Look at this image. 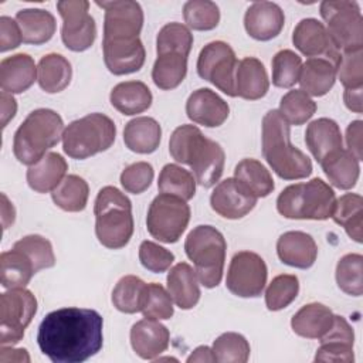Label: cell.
I'll use <instances>...</instances> for the list:
<instances>
[{"label": "cell", "mask_w": 363, "mask_h": 363, "mask_svg": "<svg viewBox=\"0 0 363 363\" xmlns=\"http://www.w3.org/2000/svg\"><path fill=\"white\" fill-rule=\"evenodd\" d=\"M102 328L95 309L61 308L41 320L37 343L52 363H82L102 349Z\"/></svg>", "instance_id": "obj_1"}, {"label": "cell", "mask_w": 363, "mask_h": 363, "mask_svg": "<svg viewBox=\"0 0 363 363\" xmlns=\"http://www.w3.org/2000/svg\"><path fill=\"white\" fill-rule=\"evenodd\" d=\"M169 152L177 163L190 166L196 183L203 187L214 186L223 174L225 163L223 147L194 125H182L173 130Z\"/></svg>", "instance_id": "obj_2"}, {"label": "cell", "mask_w": 363, "mask_h": 363, "mask_svg": "<svg viewBox=\"0 0 363 363\" xmlns=\"http://www.w3.org/2000/svg\"><path fill=\"white\" fill-rule=\"evenodd\" d=\"M262 155L284 180H299L312 173L311 159L291 143V125L278 109L268 111L262 118Z\"/></svg>", "instance_id": "obj_3"}, {"label": "cell", "mask_w": 363, "mask_h": 363, "mask_svg": "<svg viewBox=\"0 0 363 363\" xmlns=\"http://www.w3.org/2000/svg\"><path fill=\"white\" fill-rule=\"evenodd\" d=\"M64 130L62 118L55 111L48 108L31 111L14 133L16 159L27 166L35 164L47 155V150L58 145Z\"/></svg>", "instance_id": "obj_4"}, {"label": "cell", "mask_w": 363, "mask_h": 363, "mask_svg": "<svg viewBox=\"0 0 363 363\" xmlns=\"http://www.w3.org/2000/svg\"><path fill=\"white\" fill-rule=\"evenodd\" d=\"M95 234L98 241L111 250L123 248L133 234L132 203L125 193L113 186L98 191L94 204Z\"/></svg>", "instance_id": "obj_5"}, {"label": "cell", "mask_w": 363, "mask_h": 363, "mask_svg": "<svg viewBox=\"0 0 363 363\" xmlns=\"http://www.w3.org/2000/svg\"><path fill=\"white\" fill-rule=\"evenodd\" d=\"M336 203L333 189L319 177L285 187L277 199V210L291 220H328Z\"/></svg>", "instance_id": "obj_6"}, {"label": "cell", "mask_w": 363, "mask_h": 363, "mask_svg": "<svg viewBox=\"0 0 363 363\" xmlns=\"http://www.w3.org/2000/svg\"><path fill=\"white\" fill-rule=\"evenodd\" d=\"M184 251L194 264L199 282L206 288H216L223 278L227 242L213 225H197L186 237Z\"/></svg>", "instance_id": "obj_7"}, {"label": "cell", "mask_w": 363, "mask_h": 363, "mask_svg": "<svg viewBox=\"0 0 363 363\" xmlns=\"http://www.w3.org/2000/svg\"><path fill=\"white\" fill-rule=\"evenodd\" d=\"M116 136L113 121L99 112L72 121L64 130L62 149L72 159L84 160L108 150Z\"/></svg>", "instance_id": "obj_8"}, {"label": "cell", "mask_w": 363, "mask_h": 363, "mask_svg": "<svg viewBox=\"0 0 363 363\" xmlns=\"http://www.w3.org/2000/svg\"><path fill=\"white\" fill-rule=\"evenodd\" d=\"M320 16L339 52L363 50V17L356 1L325 0L320 3Z\"/></svg>", "instance_id": "obj_9"}, {"label": "cell", "mask_w": 363, "mask_h": 363, "mask_svg": "<svg viewBox=\"0 0 363 363\" xmlns=\"http://www.w3.org/2000/svg\"><path fill=\"white\" fill-rule=\"evenodd\" d=\"M190 221V207L182 197L160 193L153 199L146 216L149 234L160 242H177Z\"/></svg>", "instance_id": "obj_10"}, {"label": "cell", "mask_w": 363, "mask_h": 363, "mask_svg": "<svg viewBox=\"0 0 363 363\" xmlns=\"http://www.w3.org/2000/svg\"><path fill=\"white\" fill-rule=\"evenodd\" d=\"M37 312V299L26 288H13L0 295V345H16Z\"/></svg>", "instance_id": "obj_11"}, {"label": "cell", "mask_w": 363, "mask_h": 363, "mask_svg": "<svg viewBox=\"0 0 363 363\" xmlns=\"http://www.w3.org/2000/svg\"><path fill=\"white\" fill-rule=\"evenodd\" d=\"M238 61L234 50L224 41L204 45L197 58V74L228 96H235V69Z\"/></svg>", "instance_id": "obj_12"}, {"label": "cell", "mask_w": 363, "mask_h": 363, "mask_svg": "<svg viewBox=\"0 0 363 363\" xmlns=\"http://www.w3.org/2000/svg\"><path fill=\"white\" fill-rule=\"evenodd\" d=\"M268 269L265 261L252 251L234 254L227 271V289L241 298H257L267 284Z\"/></svg>", "instance_id": "obj_13"}, {"label": "cell", "mask_w": 363, "mask_h": 363, "mask_svg": "<svg viewBox=\"0 0 363 363\" xmlns=\"http://www.w3.org/2000/svg\"><path fill=\"white\" fill-rule=\"evenodd\" d=\"M57 10L62 18L61 38L64 45L75 52L88 50L96 38V24L89 11V1H58Z\"/></svg>", "instance_id": "obj_14"}, {"label": "cell", "mask_w": 363, "mask_h": 363, "mask_svg": "<svg viewBox=\"0 0 363 363\" xmlns=\"http://www.w3.org/2000/svg\"><path fill=\"white\" fill-rule=\"evenodd\" d=\"M105 10L104 40L136 38L143 27V10L133 0L96 1Z\"/></svg>", "instance_id": "obj_15"}, {"label": "cell", "mask_w": 363, "mask_h": 363, "mask_svg": "<svg viewBox=\"0 0 363 363\" xmlns=\"http://www.w3.org/2000/svg\"><path fill=\"white\" fill-rule=\"evenodd\" d=\"M210 204L218 216L237 220L247 216L255 207L257 197L235 177H228L214 187Z\"/></svg>", "instance_id": "obj_16"}, {"label": "cell", "mask_w": 363, "mask_h": 363, "mask_svg": "<svg viewBox=\"0 0 363 363\" xmlns=\"http://www.w3.org/2000/svg\"><path fill=\"white\" fill-rule=\"evenodd\" d=\"M292 43L309 58H328L336 65L339 62L340 52L333 45L326 27L316 18H302L294 28Z\"/></svg>", "instance_id": "obj_17"}, {"label": "cell", "mask_w": 363, "mask_h": 363, "mask_svg": "<svg viewBox=\"0 0 363 363\" xmlns=\"http://www.w3.org/2000/svg\"><path fill=\"white\" fill-rule=\"evenodd\" d=\"M104 61L113 75H126L139 71L146 60V51L139 37L102 40Z\"/></svg>", "instance_id": "obj_18"}, {"label": "cell", "mask_w": 363, "mask_h": 363, "mask_svg": "<svg viewBox=\"0 0 363 363\" xmlns=\"http://www.w3.org/2000/svg\"><path fill=\"white\" fill-rule=\"evenodd\" d=\"M186 113L187 118L197 125L217 128L228 118L230 106L214 91L208 88H199L187 98Z\"/></svg>", "instance_id": "obj_19"}, {"label": "cell", "mask_w": 363, "mask_h": 363, "mask_svg": "<svg viewBox=\"0 0 363 363\" xmlns=\"http://www.w3.org/2000/svg\"><path fill=\"white\" fill-rule=\"evenodd\" d=\"M320 346L316 350L315 362L350 363L354 360L353 342L354 333L352 326L343 316L335 315L333 325L329 332L322 336Z\"/></svg>", "instance_id": "obj_20"}, {"label": "cell", "mask_w": 363, "mask_h": 363, "mask_svg": "<svg viewBox=\"0 0 363 363\" xmlns=\"http://www.w3.org/2000/svg\"><path fill=\"white\" fill-rule=\"evenodd\" d=\"M284 23L282 9L272 1H255L247 9L244 16L245 31L258 41L275 38L282 31Z\"/></svg>", "instance_id": "obj_21"}, {"label": "cell", "mask_w": 363, "mask_h": 363, "mask_svg": "<svg viewBox=\"0 0 363 363\" xmlns=\"http://www.w3.org/2000/svg\"><path fill=\"white\" fill-rule=\"evenodd\" d=\"M169 329L156 319H142L130 328V345L145 360H155L169 347Z\"/></svg>", "instance_id": "obj_22"}, {"label": "cell", "mask_w": 363, "mask_h": 363, "mask_svg": "<svg viewBox=\"0 0 363 363\" xmlns=\"http://www.w3.org/2000/svg\"><path fill=\"white\" fill-rule=\"evenodd\" d=\"M277 254L284 264L308 269L316 261L318 245L315 240L303 231H286L277 241Z\"/></svg>", "instance_id": "obj_23"}, {"label": "cell", "mask_w": 363, "mask_h": 363, "mask_svg": "<svg viewBox=\"0 0 363 363\" xmlns=\"http://www.w3.org/2000/svg\"><path fill=\"white\" fill-rule=\"evenodd\" d=\"M37 67L28 54L18 52L0 62V88L9 94H21L35 81Z\"/></svg>", "instance_id": "obj_24"}, {"label": "cell", "mask_w": 363, "mask_h": 363, "mask_svg": "<svg viewBox=\"0 0 363 363\" xmlns=\"http://www.w3.org/2000/svg\"><path fill=\"white\" fill-rule=\"evenodd\" d=\"M305 143L316 162L320 163L325 157L343 147L340 128L333 119H315L306 128Z\"/></svg>", "instance_id": "obj_25"}, {"label": "cell", "mask_w": 363, "mask_h": 363, "mask_svg": "<svg viewBox=\"0 0 363 363\" xmlns=\"http://www.w3.org/2000/svg\"><path fill=\"white\" fill-rule=\"evenodd\" d=\"M269 79L264 64L255 57H245L238 61L235 69V96L257 101L267 95Z\"/></svg>", "instance_id": "obj_26"}, {"label": "cell", "mask_w": 363, "mask_h": 363, "mask_svg": "<svg viewBox=\"0 0 363 363\" xmlns=\"http://www.w3.org/2000/svg\"><path fill=\"white\" fill-rule=\"evenodd\" d=\"M167 292L180 309H191L200 299L196 271L187 262H179L167 274Z\"/></svg>", "instance_id": "obj_27"}, {"label": "cell", "mask_w": 363, "mask_h": 363, "mask_svg": "<svg viewBox=\"0 0 363 363\" xmlns=\"http://www.w3.org/2000/svg\"><path fill=\"white\" fill-rule=\"evenodd\" d=\"M333 312L319 302L302 306L291 319L292 330L306 339H320L333 325Z\"/></svg>", "instance_id": "obj_28"}, {"label": "cell", "mask_w": 363, "mask_h": 363, "mask_svg": "<svg viewBox=\"0 0 363 363\" xmlns=\"http://www.w3.org/2000/svg\"><path fill=\"white\" fill-rule=\"evenodd\" d=\"M67 160L55 152L47 153L27 170V183L37 193L52 191L67 176Z\"/></svg>", "instance_id": "obj_29"}, {"label": "cell", "mask_w": 363, "mask_h": 363, "mask_svg": "<svg viewBox=\"0 0 363 363\" xmlns=\"http://www.w3.org/2000/svg\"><path fill=\"white\" fill-rule=\"evenodd\" d=\"M336 64L328 58H308L302 64L299 84L309 96H323L336 81Z\"/></svg>", "instance_id": "obj_30"}, {"label": "cell", "mask_w": 363, "mask_h": 363, "mask_svg": "<svg viewBox=\"0 0 363 363\" xmlns=\"http://www.w3.org/2000/svg\"><path fill=\"white\" fill-rule=\"evenodd\" d=\"M162 139V128L159 122L150 116H138L129 121L123 129V142L126 147L135 153H153Z\"/></svg>", "instance_id": "obj_31"}, {"label": "cell", "mask_w": 363, "mask_h": 363, "mask_svg": "<svg viewBox=\"0 0 363 363\" xmlns=\"http://www.w3.org/2000/svg\"><path fill=\"white\" fill-rule=\"evenodd\" d=\"M16 21L21 30L23 43L40 45L50 41L55 33V17L43 9H24L17 11Z\"/></svg>", "instance_id": "obj_32"}, {"label": "cell", "mask_w": 363, "mask_h": 363, "mask_svg": "<svg viewBox=\"0 0 363 363\" xmlns=\"http://www.w3.org/2000/svg\"><path fill=\"white\" fill-rule=\"evenodd\" d=\"M152 92L142 81H125L115 85L109 101L112 106L123 115L142 113L152 105Z\"/></svg>", "instance_id": "obj_33"}, {"label": "cell", "mask_w": 363, "mask_h": 363, "mask_svg": "<svg viewBox=\"0 0 363 363\" xmlns=\"http://www.w3.org/2000/svg\"><path fill=\"white\" fill-rule=\"evenodd\" d=\"M329 182L342 190L356 186L360 174L359 160L345 147L333 152L319 163Z\"/></svg>", "instance_id": "obj_34"}, {"label": "cell", "mask_w": 363, "mask_h": 363, "mask_svg": "<svg viewBox=\"0 0 363 363\" xmlns=\"http://www.w3.org/2000/svg\"><path fill=\"white\" fill-rule=\"evenodd\" d=\"M37 269L33 261L18 248H11L0 255V281L3 288H26Z\"/></svg>", "instance_id": "obj_35"}, {"label": "cell", "mask_w": 363, "mask_h": 363, "mask_svg": "<svg viewBox=\"0 0 363 363\" xmlns=\"http://www.w3.org/2000/svg\"><path fill=\"white\" fill-rule=\"evenodd\" d=\"M72 77V68L69 61L55 52H50L41 57L37 65V81L43 91L48 94H57L64 91Z\"/></svg>", "instance_id": "obj_36"}, {"label": "cell", "mask_w": 363, "mask_h": 363, "mask_svg": "<svg viewBox=\"0 0 363 363\" xmlns=\"http://www.w3.org/2000/svg\"><path fill=\"white\" fill-rule=\"evenodd\" d=\"M332 218L352 240L363 241V199L360 194L346 193L336 199Z\"/></svg>", "instance_id": "obj_37"}, {"label": "cell", "mask_w": 363, "mask_h": 363, "mask_svg": "<svg viewBox=\"0 0 363 363\" xmlns=\"http://www.w3.org/2000/svg\"><path fill=\"white\" fill-rule=\"evenodd\" d=\"M187 74V57L179 52L157 54L152 68L155 85L163 91L177 88Z\"/></svg>", "instance_id": "obj_38"}, {"label": "cell", "mask_w": 363, "mask_h": 363, "mask_svg": "<svg viewBox=\"0 0 363 363\" xmlns=\"http://www.w3.org/2000/svg\"><path fill=\"white\" fill-rule=\"evenodd\" d=\"M234 177L257 199L272 193L275 184L269 170L257 159H242L234 169Z\"/></svg>", "instance_id": "obj_39"}, {"label": "cell", "mask_w": 363, "mask_h": 363, "mask_svg": "<svg viewBox=\"0 0 363 363\" xmlns=\"http://www.w3.org/2000/svg\"><path fill=\"white\" fill-rule=\"evenodd\" d=\"M89 196L88 183L77 176L68 174L64 180L51 191L52 201L64 211L78 213L86 207Z\"/></svg>", "instance_id": "obj_40"}, {"label": "cell", "mask_w": 363, "mask_h": 363, "mask_svg": "<svg viewBox=\"0 0 363 363\" xmlns=\"http://www.w3.org/2000/svg\"><path fill=\"white\" fill-rule=\"evenodd\" d=\"M157 189L160 193L173 194L187 201L196 194V179L182 166L176 163H167L160 170Z\"/></svg>", "instance_id": "obj_41"}, {"label": "cell", "mask_w": 363, "mask_h": 363, "mask_svg": "<svg viewBox=\"0 0 363 363\" xmlns=\"http://www.w3.org/2000/svg\"><path fill=\"white\" fill-rule=\"evenodd\" d=\"M146 285L147 284L143 282L139 277H135V275L122 277L116 282L112 291L113 306L123 313L140 312Z\"/></svg>", "instance_id": "obj_42"}, {"label": "cell", "mask_w": 363, "mask_h": 363, "mask_svg": "<svg viewBox=\"0 0 363 363\" xmlns=\"http://www.w3.org/2000/svg\"><path fill=\"white\" fill-rule=\"evenodd\" d=\"M279 113L289 125H303L316 112V102L302 89L288 91L279 102Z\"/></svg>", "instance_id": "obj_43"}, {"label": "cell", "mask_w": 363, "mask_h": 363, "mask_svg": "<svg viewBox=\"0 0 363 363\" xmlns=\"http://www.w3.org/2000/svg\"><path fill=\"white\" fill-rule=\"evenodd\" d=\"M336 282L347 295L360 296L363 294V257L360 254H346L339 259Z\"/></svg>", "instance_id": "obj_44"}, {"label": "cell", "mask_w": 363, "mask_h": 363, "mask_svg": "<svg viewBox=\"0 0 363 363\" xmlns=\"http://www.w3.org/2000/svg\"><path fill=\"white\" fill-rule=\"evenodd\" d=\"M193 45V34L182 23H167L156 37V52H179L189 57Z\"/></svg>", "instance_id": "obj_45"}, {"label": "cell", "mask_w": 363, "mask_h": 363, "mask_svg": "<svg viewBox=\"0 0 363 363\" xmlns=\"http://www.w3.org/2000/svg\"><path fill=\"white\" fill-rule=\"evenodd\" d=\"M213 354L220 363H245L250 357L248 340L235 332H225L220 335L213 343Z\"/></svg>", "instance_id": "obj_46"}, {"label": "cell", "mask_w": 363, "mask_h": 363, "mask_svg": "<svg viewBox=\"0 0 363 363\" xmlns=\"http://www.w3.org/2000/svg\"><path fill=\"white\" fill-rule=\"evenodd\" d=\"M183 17L186 24L197 31H208L218 26L220 10L210 0H190L183 6Z\"/></svg>", "instance_id": "obj_47"}, {"label": "cell", "mask_w": 363, "mask_h": 363, "mask_svg": "<svg viewBox=\"0 0 363 363\" xmlns=\"http://www.w3.org/2000/svg\"><path fill=\"white\" fill-rule=\"evenodd\" d=\"M299 292L296 275L282 274L275 277L265 291V305L269 311H281L295 301Z\"/></svg>", "instance_id": "obj_48"}, {"label": "cell", "mask_w": 363, "mask_h": 363, "mask_svg": "<svg viewBox=\"0 0 363 363\" xmlns=\"http://www.w3.org/2000/svg\"><path fill=\"white\" fill-rule=\"evenodd\" d=\"M301 57L292 50H281L272 58V84L278 88H291L299 81Z\"/></svg>", "instance_id": "obj_49"}, {"label": "cell", "mask_w": 363, "mask_h": 363, "mask_svg": "<svg viewBox=\"0 0 363 363\" xmlns=\"http://www.w3.org/2000/svg\"><path fill=\"white\" fill-rule=\"evenodd\" d=\"M145 318L164 320L173 316V299L170 294L157 282H152L146 285L142 309Z\"/></svg>", "instance_id": "obj_50"}, {"label": "cell", "mask_w": 363, "mask_h": 363, "mask_svg": "<svg viewBox=\"0 0 363 363\" xmlns=\"http://www.w3.org/2000/svg\"><path fill=\"white\" fill-rule=\"evenodd\" d=\"M14 248L21 250L34 264L37 272L40 269L55 265V255L51 242L38 234H30L14 242Z\"/></svg>", "instance_id": "obj_51"}, {"label": "cell", "mask_w": 363, "mask_h": 363, "mask_svg": "<svg viewBox=\"0 0 363 363\" xmlns=\"http://www.w3.org/2000/svg\"><path fill=\"white\" fill-rule=\"evenodd\" d=\"M336 77L345 89L363 88V50L340 52Z\"/></svg>", "instance_id": "obj_52"}, {"label": "cell", "mask_w": 363, "mask_h": 363, "mask_svg": "<svg viewBox=\"0 0 363 363\" xmlns=\"http://www.w3.org/2000/svg\"><path fill=\"white\" fill-rule=\"evenodd\" d=\"M155 172L150 163L136 162L126 166L121 173L122 187L132 194H140L152 184Z\"/></svg>", "instance_id": "obj_53"}, {"label": "cell", "mask_w": 363, "mask_h": 363, "mask_svg": "<svg viewBox=\"0 0 363 363\" xmlns=\"http://www.w3.org/2000/svg\"><path fill=\"white\" fill-rule=\"evenodd\" d=\"M139 261L147 271L160 274L170 268L174 261V254L164 247L146 240L139 247Z\"/></svg>", "instance_id": "obj_54"}, {"label": "cell", "mask_w": 363, "mask_h": 363, "mask_svg": "<svg viewBox=\"0 0 363 363\" xmlns=\"http://www.w3.org/2000/svg\"><path fill=\"white\" fill-rule=\"evenodd\" d=\"M23 43L18 23L9 16L0 17V51L6 52L17 48Z\"/></svg>", "instance_id": "obj_55"}, {"label": "cell", "mask_w": 363, "mask_h": 363, "mask_svg": "<svg viewBox=\"0 0 363 363\" xmlns=\"http://www.w3.org/2000/svg\"><path fill=\"white\" fill-rule=\"evenodd\" d=\"M363 122L353 121L346 129V145L347 150L360 162L363 157Z\"/></svg>", "instance_id": "obj_56"}, {"label": "cell", "mask_w": 363, "mask_h": 363, "mask_svg": "<svg viewBox=\"0 0 363 363\" xmlns=\"http://www.w3.org/2000/svg\"><path fill=\"white\" fill-rule=\"evenodd\" d=\"M1 101V126L6 128L9 121H11L17 112V102L13 96V94L1 91L0 94Z\"/></svg>", "instance_id": "obj_57"}, {"label": "cell", "mask_w": 363, "mask_h": 363, "mask_svg": "<svg viewBox=\"0 0 363 363\" xmlns=\"http://www.w3.org/2000/svg\"><path fill=\"white\" fill-rule=\"evenodd\" d=\"M0 362H30V356L26 349H13V347H6L1 345L0 347Z\"/></svg>", "instance_id": "obj_58"}, {"label": "cell", "mask_w": 363, "mask_h": 363, "mask_svg": "<svg viewBox=\"0 0 363 363\" xmlns=\"http://www.w3.org/2000/svg\"><path fill=\"white\" fill-rule=\"evenodd\" d=\"M343 101L345 105L347 106V109L356 112V113H362L363 111V102H362V88H354V89H345L343 94Z\"/></svg>", "instance_id": "obj_59"}, {"label": "cell", "mask_w": 363, "mask_h": 363, "mask_svg": "<svg viewBox=\"0 0 363 363\" xmlns=\"http://www.w3.org/2000/svg\"><path fill=\"white\" fill-rule=\"evenodd\" d=\"M16 220V210L13 207V203L7 199L4 193H1V221L3 228H9Z\"/></svg>", "instance_id": "obj_60"}, {"label": "cell", "mask_w": 363, "mask_h": 363, "mask_svg": "<svg viewBox=\"0 0 363 363\" xmlns=\"http://www.w3.org/2000/svg\"><path fill=\"white\" fill-rule=\"evenodd\" d=\"M187 362H216L213 350L208 346H199L196 347L191 354L187 357Z\"/></svg>", "instance_id": "obj_61"}]
</instances>
